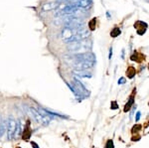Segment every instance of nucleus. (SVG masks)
Here are the masks:
<instances>
[{"label": "nucleus", "instance_id": "6e6552de", "mask_svg": "<svg viewBox=\"0 0 149 148\" xmlns=\"http://www.w3.org/2000/svg\"><path fill=\"white\" fill-rule=\"evenodd\" d=\"M22 134V130H21V124L20 122L17 120V125H16V129L14 132V138H18L20 137V135Z\"/></svg>", "mask_w": 149, "mask_h": 148}, {"label": "nucleus", "instance_id": "0eeeda50", "mask_svg": "<svg viewBox=\"0 0 149 148\" xmlns=\"http://www.w3.org/2000/svg\"><path fill=\"white\" fill-rule=\"evenodd\" d=\"M22 134H23V138L25 140L30 139V136H31V134H32V132H31V129H30V126L27 125L25 128H24V130L22 131Z\"/></svg>", "mask_w": 149, "mask_h": 148}, {"label": "nucleus", "instance_id": "9b49d317", "mask_svg": "<svg viewBox=\"0 0 149 148\" xmlns=\"http://www.w3.org/2000/svg\"><path fill=\"white\" fill-rule=\"evenodd\" d=\"M119 34H120V30H119L118 28H114V29L111 31V33H110L111 37H113V38L117 37V36H118Z\"/></svg>", "mask_w": 149, "mask_h": 148}, {"label": "nucleus", "instance_id": "f8f14e48", "mask_svg": "<svg viewBox=\"0 0 149 148\" xmlns=\"http://www.w3.org/2000/svg\"><path fill=\"white\" fill-rule=\"evenodd\" d=\"M95 21H97L95 19H93V20L88 23V27H90L91 30H95Z\"/></svg>", "mask_w": 149, "mask_h": 148}, {"label": "nucleus", "instance_id": "7ed1b4c3", "mask_svg": "<svg viewBox=\"0 0 149 148\" xmlns=\"http://www.w3.org/2000/svg\"><path fill=\"white\" fill-rule=\"evenodd\" d=\"M16 125H17V120L13 117L12 115H10L8 117V120H7V139L11 140L12 138H14V132H15L16 129Z\"/></svg>", "mask_w": 149, "mask_h": 148}, {"label": "nucleus", "instance_id": "4468645a", "mask_svg": "<svg viewBox=\"0 0 149 148\" xmlns=\"http://www.w3.org/2000/svg\"><path fill=\"white\" fill-rule=\"evenodd\" d=\"M110 107H111V109H117V108H118V106H117V104L115 101L111 102V106H110Z\"/></svg>", "mask_w": 149, "mask_h": 148}, {"label": "nucleus", "instance_id": "6ab92c4d", "mask_svg": "<svg viewBox=\"0 0 149 148\" xmlns=\"http://www.w3.org/2000/svg\"><path fill=\"white\" fill-rule=\"evenodd\" d=\"M17 148H20V147H17Z\"/></svg>", "mask_w": 149, "mask_h": 148}, {"label": "nucleus", "instance_id": "2eb2a0df", "mask_svg": "<svg viewBox=\"0 0 149 148\" xmlns=\"http://www.w3.org/2000/svg\"><path fill=\"white\" fill-rule=\"evenodd\" d=\"M125 83V79H124V78H121L120 80L118 81V83H119V85H121V83Z\"/></svg>", "mask_w": 149, "mask_h": 148}, {"label": "nucleus", "instance_id": "f257e3e1", "mask_svg": "<svg viewBox=\"0 0 149 148\" xmlns=\"http://www.w3.org/2000/svg\"><path fill=\"white\" fill-rule=\"evenodd\" d=\"M24 109L26 110L29 115L31 116L33 119H35V121L39 124H42V125H48L51 121V118L48 117V116H45L43 114H41L35 107L33 106H23Z\"/></svg>", "mask_w": 149, "mask_h": 148}, {"label": "nucleus", "instance_id": "423d86ee", "mask_svg": "<svg viewBox=\"0 0 149 148\" xmlns=\"http://www.w3.org/2000/svg\"><path fill=\"white\" fill-rule=\"evenodd\" d=\"M7 130V121L6 120H2L0 123V138L3 137V135L6 133Z\"/></svg>", "mask_w": 149, "mask_h": 148}, {"label": "nucleus", "instance_id": "ddd939ff", "mask_svg": "<svg viewBox=\"0 0 149 148\" xmlns=\"http://www.w3.org/2000/svg\"><path fill=\"white\" fill-rule=\"evenodd\" d=\"M105 148H114V145H113V142H112L111 139H109L105 144Z\"/></svg>", "mask_w": 149, "mask_h": 148}, {"label": "nucleus", "instance_id": "dca6fc26", "mask_svg": "<svg viewBox=\"0 0 149 148\" xmlns=\"http://www.w3.org/2000/svg\"><path fill=\"white\" fill-rule=\"evenodd\" d=\"M140 114H141V113H140V111H138V113H136V118H135V119H136V121H138L139 119H140Z\"/></svg>", "mask_w": 149, "mask_h": 148}, {"label": "nucleus", "instance_id": "f03ea898", "mask_svg": "<svg viewBox=\"0 0 149 148\" xmlns=\"http://www.w3.org/2000/svg\"><path fill=\"white\" fill-rule=\"evenodd\" d=\"M90 44L91 42H88L86 40L72 43V44H69L68 50L71 52V54H85L88 53L92 48Z\"/></svg>", "mask_w": 149, "mask_h": 148}, {"label": "nucleus", "instance_id": "a211bd4d", "mask_svg": "<svg viewBox=\"0 0 149 148\" xmlns=\"http://www.w3.org/2000/svg\"><path fill=\"white\" fill-rule=\"evenodd\" d=\"M1 121H2V120H1V116H0V123H1Z\"/></svg>", "mask_w": 149, "mask_h": 148}, {"label": "nucleus", "instance_id": "9d476101", "mask_svg": "<svg viewBox=\"0 0 149 148\" xmlns=\"http://www.w3.org/2000/svg\"><path fill=\"white\" fill-rule=\"evenodd\" d=\"M126 74H127V76H128L129 79H132L134 77V75H135V70H134V68L130 67V68L126 71Z\"/></svg>", "mask_w": 149, "mask_h": 148}, {"label": "nucleus", "instance_id": "f3484780", "mask_svg": "<svg viewBox=\"0 0 149 148\" xmlns=\"http://www.w3.org/2000/svg\"><path fill=\"white\" fill-rule=\"evenodd\" d=\"M31 145H32L34 148H39V146H38V144L37 143H35V142H31Z\"/></svg>", "mask_w": 149, "mask_h": 148}, {"label": "nucleus", "instance_id": "1a4fd4ad", "mask_svg": "<svg viewBox=\"0 0 149 148\" xmlns=\"http://www.w3.org/2000/svg\"><path fill=\"white\" fill-rule=\"evenodd\" d=\"M133 102H134V95H131L128 102H127L125 107H124V111H128L130 109V107L132 106V104H133Z\"/></svg>", "mask_w": 149, "mask_h": 148}, {"label": "nucleus", "instance_id": "20e7f679", "mask_svg": "<svg viewBox=\"0 0 149 148\" xmlns=\"http://www.w3.org/2000/svg\"><path fill=\"white\" fill-rule=\"evenodd\" d=\"M59 4H60L59 0L49 2V3H46L45 5H43L42 9H43V11H50V10H53V9H56L57 7L59 6Z\"/></svg>", "mask_w": 149, "mask_h": 148}, {"label": "nucleus", "instance_id": "39448f33", "mask_svg": "<svg viewBox=\"0 0 149 148\" xmlns=\"http://www.w3.org/2000/svg\"><path fill=\"white\" fill-rule=\"evenodd\" d=\"M73 73L77 77H81V78H88L91 79L92 78V74L88 73V71H83V70H74Z\"/></svg>", "mask_w": 149, "mask_h": 148}]
</instances>
